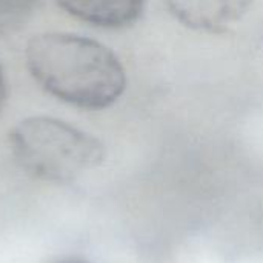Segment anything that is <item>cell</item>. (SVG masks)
<instances>
[{
  "mask_svg": "<svg viewBox=\"0 0 263 263\" xmlns=\"http://www.w3.org/2000/svg\"><path fill=\"white\" fill-rule=\"evenodd\" d=\"M15 162L31 177L49 183H69L105 160L103 143L63 120L28 117L9 133Z\"/></svg>",
  "mask_w": 263,
  "mask_h": 263,
  "instance_id": "obj_2",
  "label": "cell"
},
{
  "mask_svg": "<svg viewBox=\"0 0 263 263\" xmlns=\"http://www.w3.org/2000/svg\"><path fill=\"white\" fill-rule=\"evenodd\" d=\"M71 15L102 28L133 25L143 11L145 0H57Z\"/></svg>",
  "mask_w": 263,
  "mask_h": 263,
  "instance_id": "obj_4",
  "label": "cell"
},
{
  "mask_svg": "<svg viewBox=\"0 0 263 263\" xmlns=\"http://www.w3.org/2000/svg\"><path fill=\"white\" fill-rule=\"evenodd\" d=\"M37 0H0V35L17 31L32 14Z\"/></svg>",
  "mask_w": 263,
  "mask_h": 263,
  "instance_id": "obj_5",
  "label": "cell"
},
{
  "mask_svg": "<svg viewBox=\"0 0 263 263\" xmlns=\"http://www.w3.org/2000/svg\"><path fill=\"white\" fill-rule=\"evenodd\" d=\"M253 0H165L170 14L194 31L223 32L243 18Z\"/></svg>",
  "mask_w": 263,
  "mask_h": 263,
  "instance_id": "obj_3",
  "label": "cell"
},
{
  "mask_svg": "<svg viewBox=\"0 0 263 263\" xmlns=\"http://www.w3.org/2000/svg\"><path fill=\"white\" fill-rule=\"evenodd\" d=\"M25 57L29 72L45 91L77 108H108L126 88L119 57L100 42L83 35L37 34L28 42Z\"/></svg>",
  "mask_w": 263,
  "mask_h": 263,
  "instance_id": "obj_1",
  "label": "cell"
},
{
  "mask_svg": "<svg viewBox=\"0 0 263 263\" xmlns=\"http://www.w3.org/2000/svg\"><path fill=\"white\" fill-rule=\"evenodd\" d=\"M52 263H89L88 260L82 259V257H63V259H59Z\"/></svg>",
  "mask_w": 263,
  "mask_h": 263,
  "instance_id": "obj_7",
  "label": "cell"
},
{
  "mask_svg": "<svg viewBox=\"0 0 263 263\" xmlns=\"http://www.w3.org/2000/svg\"><path fill=\"white\" fill-rule=\"evenodd\" d=\"M6 100V79H5V72L3 68L0 65V111L3 108V103Z\"/></svg>",
  "mask_w": 263,
  "mask_h": 263,
  "instance_id": "obj_6",
  "label": "cell"
}]
</instances>
